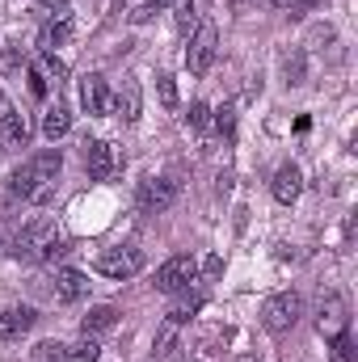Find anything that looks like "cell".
Listing matches in <instances>:
<instances>
[{"mask_svg": "<svg viewBox=\"0 0 358 362\" xmlns=\"http://www.w3.org/2000/svg\"><path fill=\"white\" fill-rule=\"evenodd\" d=\"M34 13H38L42 21H55V17H68V0H38V4H34Z\"/></svg>", "mask_w": 358, "mask_h": 362, "instance_id": "25", "label": "cell"}, {"mask_svg": "<svg viewBox=\"0 0 358 362\" xmlns=\"http://www.w3.org/2000/svg\"><path fill=\"white\" fill-rule=\"evenodd\" d=\"M287 85H304V51H295L287 59Z\"/></svg>", "mask_w": 358, "mask_h": 362, "instance_id": "29", "label": "cell"}, {"mask_svg": "<svg viewBox=\"0 0 358 362\" xmlns=\"http://www.w3.org/2000/svg\"><path fill=\"white\" fill-rule=\"evenodd\" d=\"M4 110H8V105H4V93H0V114H4Z\"/></svg>", "mask_w": 358, "mask_h": 362, "instance_id": "38", "label": "cell"}, {"mask_svg": "<svg viewBox=\"0 0 358 362\" xmlns=\"http://www.w3.org/2000/svg\"><path fill=\"white\" fill-rule=\"evenodd\" d=\"M81 105H85L89 114H110V110H114V93L105 85V76L89 72V76L81 81Z\"/></svg>", "mask_w": 358, "mask_h": 362, "instance_id": "13", "label": "cell"}, {"mask_svg": "<svg viewBox=\"0 0 358 362\" xmlns=\"http://www.w3.org/2000/svg\"><path fill=\"white\" fill-rule=\"evenodd\" d=\"M190 282H198V262H194L190 253L169 257V262L156 270V291H165V295H181V291H190Z\"/></svg>", "mask_w": 358, "mask_h": 362, "instance_id": "6", "label": "cell"}, {"mask_svg": "<svg viewBox=\"0 0 358 362\" xmlns=\"http://www.w3.org/2000/svg\"><path fill=\"white\" fill-rule=\"evenodd\" d=\"M114 114L122 118V122H139V114H144V93H139V81H122V89L114 97Z\"/></svg>", "mask_w": 358, "mask_h": 362, "instance_id": "15", "label": "cell"}, {"mask_svg": "<svg viewBox=\"0 0 358 362\" xmlns=\"http://www.w3.org/2000/svg\"><path fill=\"white\" fill-rule=\"evenodd\" d=\"M236 362H258V354H241Z\"/></svg>", "mask_w": 358, "mask_h": 362, "instance_id": "37", "label": "cell"}, {"mask_svg": "<svg viewBox=\"0 0 358 362\" xmlns=\"http://www.w3.org/2000/svg\"><path fill=\"white\" fill-rule=\"evenodd\" d=\"M85 169H89L93 181H110L122 169V156L110 139H93V144H85Z\"/></svg>", "mask_w": 358, "mask_h": 362, "instance_id": "9", "label": "cell"}, {"mask_svg": "<svg viewBox=\"0 0 358 362\" xmlns=\"http://www.w3.org/2000/svg\"><path fill=\"white\" fill-rule=\"evenodd\" d=\"M156 89H161V105H165V110H178V81H173L169 72L156 76Z\"/></svg>", "mask_w": 358, "mask_h": 362, "instance_id": "23", "label": "cell"}, {"mask_svg": "<svg viewBox=\"0 0 358 362\" xmlns=\"http://www.w3.org/2000/svg\"><path fill=\"white\" fill-rule=\"evenodd\" d=\"M97 358H101L97 337H81L76 346H64V362H97Z\"/></svg>", "mask_w": 358, "mask_h": 362, "instance_id": "21", "label": "cell"}, {"mask_svg": "<svg viewBox=\"0 0 358 362\" xmlns=\"http://www.w3.org/2000/svg\"><path fill=\"white\" fill-rule=\"evenodd\" d=\"M270 194H274L282 206H291V202L304 194V173H299L295 165H282V169L274 173V181H270Z\"/></svg>", "mask_w": 358, "mask_h": 362, "instance_id": "14", "label": "cell"}, {"mask_svg": "<svg viewBox=\"0 0 358 362\" xmlns=\"http://www.w3.org/2000/svg\"><path fill=\"white\" fill-rule=\"evenodd\" d=\"M34 362H64V341H38Z\"/></svg>", "mask_w": 358, "mask_h": 362, "instance_id": "26", "label": "cell"}, {"mask_svg": "<svg viewBox=\"0 0 358 362\" xmlns=\"http://www.w3.org/2000/svg\"><path fill=\"white\" fill-rule=\"evenodd\" d=\"M59 173H64V156H59V148H42V152H34L21 169L8 173V194H13L17 202L47 206V202L55 198Z\"/></svg>", "mask_w": 358, "mask_h": 362, "instance_id": "1", "label": "cell"}, {"mask_svg": "<svg viewBox=\"0 0 358 362\" xmlns=\"http://www.w3.org/2000/svg\"><path fill=\"white\" fill-rule=\"evenodd\" d=\"M198 25H202V0H181L178 4V30L190 34V30H198Z\"/></svg>", "mask_w": 358, "mask_h": 362, "instance_id": "22", "label": "cell"}, {"mask_svg": "<svg viewBox=\"0 0 358 362\" xmlns=\"http://www.w3.org/2000/svg\"><path fill=\"white\" fill-rule=\"evenodd\" d=\"M274 8H295V0H270Z\"/></svg>", "mask_w": 358, "mask_h": 362, "instance_id": "35", "label": "cell"}, {"mask_svg": "<svg viewBox=\"0 0 358 362\" xmlns=\"http://www.w3.org/2000/svg\"><path fill=\"white\" fill-rule=\"evenodd\" d=\"M118 325V308L114 303H93L89 312L81 316V333L85 337H101V333H110Z\"/></svg>", "mask_w": 358, "mask_h": 362, "instance_id": "16", "label": "cell"}, {"mask_svg": "<svg viewBox=\"0 0 358 362\" xmlns=\"http://www.w3.org/2000/svg\"><path fill=\"white\" fill-rule=\"evenodd\" d=\"M178 329L181 325H173V320H165V325L156 329V337H152V362H169L178 354V341H181Z\"/></svg>", "mask_w": 358, "mask_h": 362, "instance_id": "17", "label": "cell"}, {"mask_svg": "<svg viewBox=\"0 0 358 362\" xmlns=\"http://www.w3.org/2000/svg\"><path fill=\"white\" fill-rule=\"evenodd\" d=\"M333 362H354V346H350V337L342 333V337H333Z\"/></svg>", "mask_w": 358, "mask_h": 362, "instance_id": "30", "label": "cell"}, {"mask_svg": "<svg viewBox=\"0 0 358 362\" xmlns=\"http://www.w3.org/2000/svg\"><path fill=\"white\" fill-rule=\"evenodd\" d=\"M30 135H34V127H30V118H25L21 110H4V114H0V148H4V152L30 148Z\"/></svg>", "mask_w": 358, "mask_h": 362, "instance_id": "10", "label": "cell"}, {"mask_svg": "<svg viewBox=\"0 0 358 362\" xmlns=\"http://www.w3.org/2000/svg\"><path fill=\"white\" fill-rule=\"evenodd\" d=\"M346 325H350V316H346V299H342L337 291H325V295L316 299V333H321L325 341H333V337L346 333Z\"/></svg>", "mask_w": 358, "mask_h": 362, "instance_id": "5", "label": "cell"}, {"mask_svg": "<svg viewBox=\"0 0 358 362\" xmlns=\"http://www.w3.org/2000/svg\"><path fill=\"white\" fill-rule=\"evenodd\" d=\"M178 181L173 177H144L139 181V194H135V202H139V211L144 215H161V211H169L173 202H178Z\"/></svg>", "mask_w": 358, "mask_h": 362, "instance_id": "7", "label": "cell"}, {"mask_svg": "<svg viewBox=\"0 0 358 362\" xmlns=\"http://www.w3.org/2000/svg\"><path fill=\"white\" fill-rule=\"evenodd\" d=\"M198 308H202V295H190V291H181L178 299H173V308H169V316H165V320L185 325V320H194V316H198Z\"/></svg>", "mask_w": 358, "mask_h": 362, "instance_id": "20", "label": "cell"}, {"mask_svg": "<svg viewBox=\"0 0 358 362\" xmlns=\"http://www.w3.org/2000/svg\"><path fill=\"white\" fill-rule=\"evenodd\" d=\"M51 236H59V232H55V219H51V215H34V219L21 223V232L8 240V253H13L17 262H38Z\"/></svg>", "mask_w": 358, "mask_h": 362, "instance_id": "2", "label": "cell"}, {"mask_svg": "<svg viewBox=\"0 0 358 362\" xmlns=\"http://www.w3.org/2000/svg\"><path fill=\"white\" fill-rule=\"evenodd\" d=\"M211 122H215V118H211V105L194 101V105H190V127H194L198 135H207V131H211Z\"/></svg>", "mask_w": 358, "mask_h": 362, "instance_id": "24", "label": "cell"}, {"mask_svg": "<svg viewBox=\"0 0 358 362\" xmlns=\"http://www.w3.org/2000/svg\"><path fill=\"white\" fill-rule=\"evenodd\" d=\"M21 64H25V55H21V47H17V42H13V47H8V51H4V55H0V72H17V68H21Z\"/></svg>", "mask_w": 358, "mask_h": 362, "instance_id": "28", "label": "cell"}, {"mask_svg": "<svg viewBox=\"0 0 358 362\" xmlns=\"http://www.w3.org/2000/svg\"><path fill=\"white\" fill-rule=\"evenodd\" d=\"M72 131V114H68V105H51L47 114H42V135L55 144V139H64Z\"/></svg>", "mask_w": 358, "mask_h": 362, "instance_id": "19", "label": "cell"}, {"mask_svg": "<svg viewBox=\"0 0 358 362\" xmlns=\"http://www.w3.org/2000/svg\"><path fill=\"white\" fill-rule=\"evenodd\" d=\"M181 362H207V358H202V354H185Z\"/></svg>", "mask_w": 358, "mask_h": 362, "instance_id": "36", "label": "cell"}, {"mask_svg": "<svg viewBox=\"0 0 358 362\" xmlns=\"http://www.w3.org/2000/svg\"><path fill=\"white\" fill-rule=\"evenodd\" d=\"M47 85H51V81H47L42 64H30V93H34V97H47Z\"/></svg>", "mask_w": 358, "mask_h": 362, "instance_id": "27", "label": "cell"}, {"mask_svg": "<svg viewBox=\"0 0 358 362\" xmlns=\"http://www.w3.org/2000/svg\"><path fill=\"white\" fill-rule=\"evenodd\" d=\"M38 312L25 308V303H13V308H0V341H21L30 329H34Z\"/></svg>", "mask_w": 358, "mask_h": 362, "instance_id": "11", "label": "cell"}, {"mask_svg": "<svg viewBox=\"0 0 358 362\" xmlns=\"http://www.w3.org/2000/svg\"><path fill=\"white\" fill-rule=\"evenodd\" d=\"M68 38H72V17H55V21H47V25H42L38 47H42V51H55V47H64Z\"/></svg>", "mask_w": 358, "mask_h": 362, "instance_id": "18", "label": "cell"}, {"mask_svg": "<svg viewBox=\"0 0 358 362\" xmlns=\"http://www.w3.org/2000/svg\"><path fill=\"white\" fill-rule=\"evenodd\" d=\"M215 127H219V131L232 139V131H236V110H232V105H224V110L215 114Z\"/></svg>", "mask_w": 358, "mask_h": 362, "instance_id": "31", "label": "cell"}, {"mask_svg": "<svg viewBox=\"0 0 358 362\" xmlns=\"http://www.w3.org/2000/svg\"><path fill=\"white\" fill-rule=\"evenodd\" d=\"M165 4H173V0H144V4H139L131 17H135V21H148V17H152L156 8H165Z\"/></svg>", "mask_w": 358, "mask_h": 362, "instance_id": "32", "label": "cell"}, {"mask_svg": "<svg viewBox=\"0 0 358 362\" xmlns=\"http://www.w3.org/2000/svg\"><path fill=\"white\" fill-rule=\"evenodd\" d=\"M51 295H55L59 303H76V299L89 295V278L81 270H72V266H59L55 278H51Z\"/></svg>", "mask_w": 358, "mask_h": 362, "instance_id": "12", "label": "cell"}, {"mask_svg": "<svg viewBox=\"0 0 358 362\" xmlns=\"http://www.w3.org/2000/svg\"><path fill=\"white\" fill-rule=\"evenodd\" d=\"M219 270H224V257H219V253H211V257L202 262V274H207V278H219Z\"/></svg>", "mask_w": 358, "mask_h": 362, "instance_id": "33", "label": "cell"}, {"mask_svg": "<svg viewBox=\"0 0 358 362\" xmlns=\"http://www.w3.org/2000/svg\"><path fill=\"white\" fill-rule=\"evenodd\" d=\"M299 316H304V299H299L295 291L270 295L266 303H262V329L274 333V337H287V333L299 325Z\"/></svg>", "mask_w": 358, "mask_h": 362, "instance_id": "3", "label": "cell"}, {"mask_svg": "<svg viewBox=\"0 0 358 362\" xmlns=\"http://www.w3.org/2000/svg\"><path fill=\"white\" fill-rule=\"evenodd\" d=\"M215 42H219L215 25H198V30L190 34V47H185V72H190V76H202V72L211 68V59H215Z\"/></svg>", "mask_w": 358, "mask_h": 362, "instance_id": "8", "label": "cell"}, {"mask_svg": "<svg viewBox=\"0 0 358 362\" xmlns=\"http://www.w3.org/2000/svg\"><path fill=\"white\" fill-rule=\"evenodd\" d=\"M316 4H325V0H295V13H308V8H316Z\"/></svg>", "mask_w": 358, "mask_h": 362, "instance_id": "34", "label": "cell"}, {"mask_svg": "<svg viewBox=\"0 0 358 362\" xmlns=\"http://www.w3.org/2000/svg\"><path fill=\"white\" fill-rule=\"evenodd\" d=\"M93 270L105 274V278H114V282L135 278V274L144 270V249H135V245H114V249H101V253H97V262H93Z\"/></svg>", "mask_w": 358, "mask_h": 362, "instance_id": "4", "label": "cell"}]
</instances>
